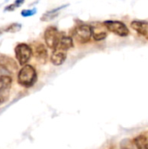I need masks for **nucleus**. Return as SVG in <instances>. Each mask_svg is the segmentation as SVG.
I'll list each match as a JSON object with an SVG mask.
<instances>
[{
    "label": "nucleus",
    "instance_id": "obj_1",
    "mask_svg": "<svg viewBox=\"0 0 148 149\" xmlns=\"http://www.w3.org/2000/svg\"><path fill=\"white\" fill-rule=\"evenodd\" d=\"M37 81V72L33 66L25 65L19 71L17 75V82L24 87L32 86Z\"/></svg>",
    "mask_w": 148,
    "mask_h": 149
},
{
    "label": "nucleus",
    "instance_id": "obj_2",
    "mask_svg": "<svg viewBox=\"0 0 148 149\" xmlns=\"http://www.w3.org/2000/svg\"><path fill=\"white\" fill-rule=\"evenodd\" d=\"M92 36V28L87 24H81L75 28L72 32V38L80 44H85L90 41Z\"/></svg>",
    "mask_w": 148,
    "mask_h": 149
},
{
    "label": "nucleus",
    "instance_id": "obj_3",
    "mask_svg": "<svg viewBox=\"0 0 148 149\" xmlns=\"http://www.w3.org/2000/svg\"><path fill=\"white\" fill-rule=\"evenodd\" d=\"M44 41L46 45L51 49V50H56L58 43H59V39H60V35L58 33V29L55 26H49L46 28V30L44 31Z\"/></svg>",
    "mask_w": 148,
    "mask_h": 149
},
{
    "label": "nucleus",
    "instance_id": "obj_4",
    "mask_svg": "<svg viewBox=\"0 0 148 149\" xmlns=\"http://www.w3.org/2000/svg\"><path fill=\"white\" fill-rule=\"evenodd\" d=\"M16 58L20 65H25L32 55L31 48L24 43L18 44L15 48Z\"/></svg>",
    "mask_w": 148,
    "mask_h": 149
},
{
    "label": "nucleus",
    "instance_id": "obj_5",
    "mask_svg": "<svg viewBox=\"0 0 148 149\" xmlns=\"http://www.w3.org/2000/svg\"><path fill=\"white\" fill-rule=\"evenodd\" d=\"M104 24L106 26L107 30L115 33L118 36L126 37L129 34V30H128L127 26L120 21L107 20V21L104 22Z\"/></svg>",
    "mask_w": 148,
    "mask_h": 149
},
{
    "label": "nucleus",
    "instance_id": "obj_6",
    "mask_svg": "<svg viewBox=\"0 0 148 149\" xmlns=\"http://www.w3.org/2000/svg\"><path fill=\"white\" fill-rule=\"evenodd\" d=\"M91 28H92V38L96 41H100L106 38L107 28L104 24V23H93L91 25Z\"/></svg>",
    "mask_w": 148,
    "mask_h": 149
},
{
    "label": "nucleus",
    "instance_id": "obj_7",
    "mask_svg": "<svg viewBox=\"0 0 148 149\" xmlns=\"http://www.w3.org/2000/svg\"><path fill=\"white\" fill-rule=\"evenodd\" d=\"M66 58V51H64L62 49L57 48L54 50L51 56V61L55 65H62Z\"/></svg>",
    "mask_w": 148,
    "mask_h": 149
},
{
    "label": "nucleus",
    "instance_id": "obj_8",
    "mask_svg": "<svg viewBox=\"0 0 148 149\" xmlns=\"http://www.w3.org/2000/svg\"><path fill=\"white\" fill-rule=\"evenodd\" d=\"M131 27L139 34L143 36H148V22L147 21H133L131 23Z\"/></svg>",
    "mask_w": 148,
    "mask_h": 149
},
{
    "label": "nucleus",
    "instance_id": "obj_9",
    "mask_svg": "<svg viewBox=\"0 0 148 149\" xmlns=\"http://www.w3.org/2000/svg\"><path fill=\"white\" fill-rule=\"evenodd\" d=\"M0 69L5 70V72H9V71H13L17 69V65L16 62L10 58V57L7 56H2L0 57Z\"/></svg>",
    "mask_w": 148,
    "mask_h": 149
},
{
    "label": "nucleus",
    "instance_id": "obj_10",
    "mask_svg": "<svg viewBox=\"0 0 148 149\" xmlns=\"http://www.w3.org/2000/svg\"><path fill=\"white\" fill-rule=\"evenodd\" d=\"M35 58L41 63H44L47 59V51L44 45L38 44L34 48Z\"/></svg>",
    "mask_w": 148,
    "mask_h": 149
},
{
    "label": "nucleus",
    "instance_id": "obj_11",
    "mask_svg": "<svg viewBox=\"0 0 148 149\" xmlns=\"http://www.w3.org/2000/svg\"><path fill=\"white\" fill-rule=\"evenodd\" d=\"M72 46H73V42H72V38L71 37H68L65 35L60 36L59 43H58V45L57 48L62 49L64 51H67V50L71 49Z\"/></svg>",
    "mask_w": 148,
    "mask_h": 149
},
{
    "label": "nucleus",
    "instance_id": "obj_12",
    "mask_svg": "<svg viewBox=\"0 0 148 149\" xmlns=\"http://www.w3.org/2000/svg\"><path fill=\"white\" fill-rule=\"evenodd\" d=\"M133 144L137 149H148V138L145 135H139L134 139Z\"/></svg>",
    "mask_w": 148,
    "mask_h": 149
},
{
    "label": "nucleus",
    "instance_id": "obj_13",
    "mask_svg": "<svg viewBox=\"0 0 148 149\" xmlns=\"http://www.w3.org/2000/svg\"><path fill=\"white\" fill-rule=\"evenodd\" d=\"M66 6H68V4L62 5V6H60V7H58V8H56V9H53V10H51L47 11L46 13H44V14L43 15V17H41V20H42V21H50V20L55 18V17L58 15V10H60L61 9H63V8H65V7H66Z\"/></svg>",
    "mask_w": 148,
    "mask_h": 149
},
{
    "label": "nucleus",
    "instance_id": "obj_14",
    "mask_svg": "<svg viewBox=\"0 0 148 149\" xmlns=\"http://www.w3.org/2000/svg\"><path fill=\"white\" fill-rule=\"evenodd\" d=\"M10 86H6L0 88V106L8 100L10 96Z\"/></svg>",
    "mask_w": 148,
    "mask_h": 149
},
{
    "label": "nucleus",
    "instance_id": "obj_15",
    "mask_svg": "<svg viewBox=\"0 0 148 149\" xmlns=\"http://www.w3.org/2000/svg\"><path fill=\"white\" fill-rule=\"evenodd\" d=\"M21 27H22V25H21L20 24H18V23H13V24H11L6 26L5 29H3V31H6V32L14 33V32H17V31H20Z\"/></svg>",
    "mask_w": 148,
    "mask_h": 149
},
{
    "label": "nucleus",
    "instance_id": "obj_16",
    "mask_svg": "<svg viewBox=\"0 0 148 149\" xmlns=\"http://www.w3.org/2000/svg\"><path fill=\"white\" fill-rule=\"evenodd\" d=\"M24 2V0H16L13 3H11V4L8 5V6L4 9V10H5V11L13 10H15L16 8L19 7V6H20Z\"/></svg>",
    "mask_w": 148,
    "mask_h": 149
},
{
    "label": "nucleus",
    "instance_id": "obj_17",
    "mask_svg": "<svg viewBox=\"0 0 148 149\" xmlns=\"http://www.w3.org/2000/svg\"><path fill=\"white\" fill-rule=\"evenodd\" d=\"M36 12H37L36 8L30 9V10H23L21 11V15L23 17H31V16H33L34 14H36Z\"/></svg>",
    "mask_w": 148,
    "mask_h": 149
},
{
    "label": "nucleus",
    "instance_id": "obj_18",
    "mask_svg": "<svg viewBox=\"0 0 148 149\" xmlns=\"http://www.w3.org/2000/svg\"><path fill=\"white\" fill-rule=\"evenodd\" d=\"M120 149H134L133 143L129 140H126L121 143V148Z\"/></svg>",
    "mask_w": 148,
    "mask_h": 149
},
{
    "label": "nucleus",
    "instance_id": "obj_19",
    "mask_svg": "<svg viewBox=\"0 0 148 149\" xmlns=\"http://www.w3.org/2000/svg\"><path fill=\"white\" fill-rule=\"evenodd\" d=\"M1 34H2V31H0V35H1Z\"/></svg>",
    "mask_w": 148,
    "mask_h": 149
}]
</instances>
